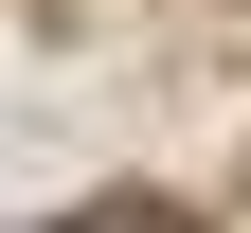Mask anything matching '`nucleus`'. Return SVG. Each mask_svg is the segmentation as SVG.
<instances>
[{
    "label": "nucleus",
    "instance_id": "1",
    "mask_svg": "<svg viewBox=\"0 0 251 233\" xmlns=\"http://www.w3.org/2000/svg\"><path fill=\"white\" fill-rule=\"evenodd\" d=\"M72 233H198V215H179V197H90Z\"/></svg>",
    "mask_w": 251,
    "mask_h": 233
}]
</instances>
